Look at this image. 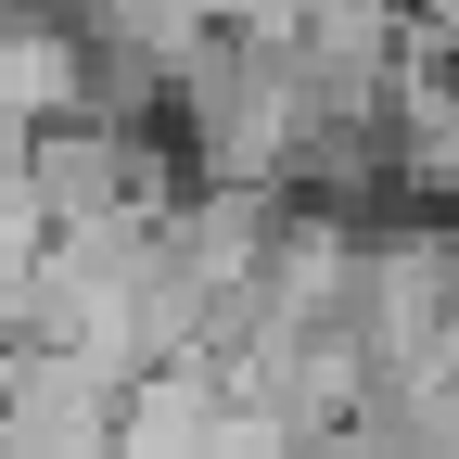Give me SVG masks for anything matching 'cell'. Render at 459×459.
Returning <instances> with one entry per match:
<instances>
[{
	"instance_id": "cell-1",
	"label": "cell",
	"mask_w": 459,
	"mask_h": 459,
	"mask_svg": "<svg viewBox=\"0 0 459 459\" xmlns=\"http://www.w3.org/2000/svg\"><path fill=\"white\" fill-rule=\"evenodd\" d=\"M26 179L51 204V230H115V217H166L192 192L179 128H102V115H51L26 128Z\"/></svg>"
},
{
	"instance_id": "cell-2",
	"label": "cell",
	"mask_w": 459,
	"mask_h": 459,
	"mask_svg": "<svg viewBox=\"0 0 459 459\" xmlns=\"http://www.w3.org/2000/svg\"><path fill=\"white\" fill-rule=\"evenodd\" d=\"M166 13H179V26H255L268 0H166Z\"/></svg>"
}]
</instances>
